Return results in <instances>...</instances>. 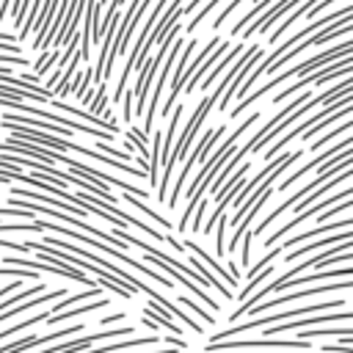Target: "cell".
I'll use <instances>...</instances> for the list:
<instances>
[{
  "instance_id": "11",
  "label": "cell",
  "mask_w": 353,
  "mask_h": 353,
  "mask_svg": "<svg viewBox=\"0 0 353 353\" xmlns=\"http://www.w3.org/2000/svg\"><path fill=\"white\" fill-rule=\"evenodd\" d=\"M353 234H350V229H345L342 234H336V237H320L317 243H309V245H301V248H295V251H290L287 254V262H292V259H298V256H303V254H309V251H314V248H328V245H334V243H342V240H350Z\"/></svg>"
},
{
  "instance_id": "1",
  "label": "cell",
  "mask_w": 353,
  "mask_h": 353,
  "mask_svg": "<svg viewBox=\"0 0 353 353\" xmlns=\"http://www.w3.org/2000/svg\"><path fill=\"white\" fill-rule=\"evenodd\" d=\"M44 229H52L55 234H63V237H74V240H83V243H88V245H97V248H102L105 254H110L113 259H119V262H124V265H130V268H135V270H141L146 279H152V281H157V284H163V287H171V281L165 279V276H160V273H154V270H149L146 265H141V262H135L132 256H127V254H121L119 248H113V245H108V243H99L97 237H91V234H77L74 229H66V226H58V223H50V221H33V223H0V232H44Z\"/></svg>"
},
{
  "instance_id": "3",
  "label": "cell",
  "mask_w": 353,
  "mask_h": 353,
  "mask_svg": "<svg viewBox=\"0 0 353 353\" xmlns=\"http://www.w3.org/2000/svg\"><path fill=\"white\" fill-rule=\"evenodd\" d=\"M221 132H223V127H212V130H207L204 132V138L199 141V146L193 149V154L188 157V163H185V168H182V176H176V185H174V190H171V199H165V204L171 207V210H176V196H179V190H182V185H185V179L190 176V171H193V165L215 146V141L221 138Z\"/></svg>"
},
{
  "instance_id": "20",
  "label": "cell",
  "mask_w": 353,
  "mask_h": 353,
  "mask_svg": "<svg viewBox=\"0 0 353 353\" xmlns=\"http://www.w3.org/2000/svg\"><path fill=\"white\" fill-rule=\"evenodd\" d=\"M17 287H22V279H17V281H11V284H6V287H0V298H3V295H8V292H14Z\"/></svg>"
},
{
  "instance_id": "23",
  "label": "cell",
  "mask_w": 353,
  "mask_h": 353,
  "mask_svg": "<svg viewBox=\"0 0 353 353\" xmlns=\"http://www.w3.org/2000/svg\"><path fill=\"white\" fill-rule=\"evenodd\" d=\"M116 320H121V314H113V317H105L102 323H105V325H110V323H116Z\"/></svg>"
},
{
  "instance_id": "17",
  "label": "cell",
  "mask_w": 353,
  "mask_h": 353,
  "mask_svg": "<svg viewBox=\"0 0 353 353\" xmlns=\"http://www.w3.org/2000/svg\"><path fill=\"white\" fill-rule=\"evenodd\" d=\"M339 132H350V121H345V124H339L336 130H331L328 135H323L320 141H314V143H312V149H323V146H325V143H331V141H334V138H336Z\"/></svg>"
},
{
  "instance_id": "18",
  "label": "cell",
  "mask_w": 353,
  "mask_h": 353,
  "mask_svg": "<svg viewBox=\"0 0 353 353\" xmlns=\"http://www.w3.org/2000/svg\"><path fill=\"white\" fill-rule=\"evenodd\" d=\"M182 303H185V306H188L190 312H196V314H199V317H201L204 323H210V325H215V317H212L210 312H204V309H199V303H193L190 298H182Z\"/></svg>"
},
{
  "instance_id": "9",
  "label": "cell",
  "mask_w": 353,
  "mask_h": 353,
  "mask_svg": "<svg viewBox=\"0 0 353 353\" xmlns=\"http://www.w3.org/2000/svg\"><path fill=\"white\" fill-rule=\"evenodd\" d=\"M61 298H66V287H61V290H52V292H44L41 298H33V301H28V303H17V306H11V309H3L0 312V323H6V320H11L14 314H19V312H28V309H36V306H47V303H52V301H61Z\"/></svg>"
},
{
  "instance_id": "21",
  "label": "cell",
  "mask_w": 353,
  "mask_h": 353,
  "mask_svg": "<svg viewBox=\"0 0 353 353\" xmlns=\"http://www.w3.org/2000/svg\"><path fill=\"white\" fill-rule=\"evenodd\" d=\"M251 232H245V240H243V265H248V243H251Z\"/></svg>"
},
{
  "instance_id": "4",
  "label": "cell",
  "mask_w": 353,
  "mask_h": 353,
  "mask_svg": "<svg viewBox=\"0 0 353 353\" xmlns=\"http://www.w3.org/2000/svg\"><path fill=\"white\" fill-rule=\"evenodd\" d=\"M243 347H248V350H265V347H276V350H281V347H312V339L306 342V339H295V342H281V339H240V342H229V339H221V342H212V345H207V350H243Z\"/></svg>"
},
{
  "instance_id": "16",
  "label": "cell",
  "mask_w": 353,
  "mask_h": 353,
  "mask_svg": "<svg viewBox=\"0 0 353 353\" xmlns=\"http://www.w3.org/2000/svg\"><path fill=\"white\" fill-rule=\"evenodd\" d=\"M160 135H154V143H152V157H149V182L152 185H157V165H160Z\"/></svg>"
},
{
  "instance_id": "6",
  "label": "cell",
  "mask_w": 353,
  "mask_h": 353,
  "mask_svg": "<svg viewBox=\"0 0 353 353\" xmlns=\"http://www.w3.org/2000/svg\"><path fill=\"white\" fill-rule=\"evenodd\" d=\"M347 287H353L350 284V279H342V281H331V284H325V287H309V290H298V292H290V295H281V298H276V301H265V303H256V306H251L245 314H251V312H265V309H273V306H281V303H290V301H303V298H312V295H320V292H334V290H347Z\"/></svg>"
},
{
  "instance_id": "13",
  "label": "cell",
  "mask_w": 353,
  "mask_h": 353,
  "mask_svg": "<svg viewBox=\"0 0 353 353\" xmlns=\"http://www.w3.org/2000/svg\"><path fill=\"white\" fill-rule=\"evenodd\" d=\"M108 306V301H94V303H88V306H80V309H63V312H55V314H50L47 317V323H63L66 317H74V314H85V312H94V309H105Z\"/></svg>"
},
{
  "instance_id": "5",
  "label": "cell",
  "mask_w": 353,
  "mask_h": 353,
  "mask_svg": "<svg viewBox=\"0 0 353 353\" xmlns=\"http://www.w3.org/2000/svg\"><path fill=\"white\" fill-rule=\"evenodd\" d=\"M135 328L132 325H119V328H110V331H97L91 336H83V339H74V342H63V345H52V347H44L41 353H80L91 345H97L99 339H110V336H130Z\"/></svg>"
},
{
  "instance_id": "15",
  "label": "cell",
  "mask_w": 353,
  "mask_h": 353,
  "mask_svg": "<svg viewBox=\"0 0 353 353\" xmlns=\"http://www.w3.org/2000/svg\"><path fill=\"white\" fill-rule=\"evenodd\" d=\"M182 248H190V251H193V254H196V256H199L204 265H212V268H215V270H218V273L226 279V284H234V279H232V276H226V273H223V268H221V265H215V259H212L207 251H201V245H196V243H190V240H188Z\"/></svg>"
},
{
  "instance_id": "8",
  "label": "cell",
  "mask_w": 353,
  "mask_h": 353,
  "mask_svg": "<svg viewBox=\"0 0 353 353\" xmlns=\"http://www.w3.org/2000/svg\"><path fill=\"white\" fill-rule=\"evenodd\" d=\"M292 8H298V0H281V3H276L265 17H259V19H256V22H251V25H245L240 33H243L245 39H248V36H254V33H265V30H268V28H270L281 14H287V11H292Z\"/></svg>"
},
{
  "instance_id": "2",
  "label": "cell",
  "mask_w": 353,
  "mask_h": 353,
  "mask_svg": "<svg viewBox=\"0 0 353 353\" xmlns=\"http://www.w3.org/2000/svg\"><path fill=\"white\" fill-rule=\"evenodd\" d=\"M345 301H331V303H309V306H298V309H287V312H279V314H265V317H256V320H248V323H234L232 328L226 331H218L212 334L210 345L212 342H221L232 334H245V331H256V328H265V325H273V323H287V320H295V317H306V314H314L320 309H342Z\"/></svg>"
},
{
  "instance_id": "7",
  "label": "cell",
  "mask_w": 353,
  "mask_h": 353,
  "mask_svg": "<svg viewBox=\"0 0 353 353\" xmlns=\"http://www.w3.org/2000/svg\"><path fill=\"white\" fill-rule=\"evenodd\" d=\"M74 331H83V325H66V328L50 331V334H44V336H22V339H17V342H11V345H3L0 353H22V350H30V347H36V345L44 347L47 342H55L58 336H69V334H74Z\"/></svg>"
},
{
  "instance_id": "12",
  "label": "cell",
  "mask_w": 353,
  "mask_h": 353,
  "mask_svg": "<svg viewBox=\"0 0 353 353\" xmlns=\"http://www.w3.org/2000/svg\"><path fill=\"white\" fill-rule=\"evenodd\" d=\"M314 3H320V0H306V3L301 6V8H292V17H287V22H281V25H279V28H276V30L270 33V44H273V41H276L279 36H284V33H287V30H290V28H292V25L298 22V17H303V14H306V11H309V8L314 6Z\"/></svg>"
},
{
  "instance_id": "10",
  "label": "cell",
  "mask_w": 353,
  "mask_h": 353,
  "mask_svg": "<svg viewBox=\"0 0 353 353\" xmlns=\"http://www.w3.org/2000/svg\"><path fill=\"white\" fill-rule=\"evenodd\" d=\"M350 226V218L345 215L342 221H331V223H320V226H314V229H306L303 234H295L292 240H287L284 243V248H292V245H298V243H303V240H309V237H323L325 232H334V229H347Z\"/></svg>"
},
{
  "instance_id": "19",
  "label": "cell",
  "mask_w": 353,
  "mask_h": 353,
  "mask_svg": "<svg viewBox=\"0 0 353 353\" xmlns=\"http://www.w3.org/2000/svg\"><path fill=\"white\" fill-rule=\"evenodd\" d=\"M0 273H3V276H17V279H39L36 270H11V268H3Z\"/></svg>"
},
{
  "instance_id": "24",
  "label": "cell",
  "mask_w": 353,
  "mask_h": 353,
  "mask_svg": "<svg viewBox=\"0 0 353 353\" xmlns=\"http://www.w3.org/2000/svg\"><path fill=\"white\" fill-rule=\"evenodd\" d=\"M121 3H124V0H110V11H116V8L121 6Z\"/></svg>"
},
{
  "instance_id": "22",
  "label": "cell",
  "mask_w": 353,
  "mask_h": 353,
  "mask_svg": "<svg viewBox=\"0 0 353 353\" xmlns=\"http://www.w3.org/2000/svg\"><path fill=\"white\" fill-rule=\"evenodd\" d=\"M196 6H199V0H190V3H188V6H182V14H190V11H193V8H196Z\"/></svg>"
},
{
  "instance_id": "14",
  "label": "cell",
  "mask_w": 353,
  "mask_h": 353,
  "mask_svg": "<svg viewBox=\"0 0 353 353\" xmlns=\"http://www.w3.org/2000/svg\"><path fill=\"white\" fill-rule=\"evenodd\" d=\"M243 47H245V44H234V50L223 55V61H221V66H218V69H210V72H207V77H204V88H201V91H207V88L212 85V80H215V77L221 74V69H223L226 63H232V61H234V58H237V55L243 52Z\"/></svg>"
}]
</instances>
